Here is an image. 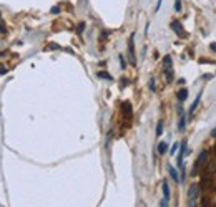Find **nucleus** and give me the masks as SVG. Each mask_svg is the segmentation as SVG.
Here are the masks:
<instances>
[{
    "label": "nucleus",
    "instance_id": "obj_8",
    "mask_svg": "<svg viewBox=\"0 0 216 207\" xmlns=\"http://www.w3.org/2000/svg\"><path fill=\"white\" fill-rule=\"evenodd\" d=\"M171 27H173V30H175L180 37H181V35H185V33H183V28H181V23H180V22H176V20H175V22H171Z\"/></svg>",
    "mask_w": 216,
    "mask_h": 207
},
{
    "label": "nucleus",
    "instance_id": "obj_23",
    "mask_svg": "<svg viewBox=\"0 0 216 207\" xmlns=\"http://www.w3.org/2000/svg\"><path fill=\"white\" fill-rule=\"evenodd\" d=\"M160 7H161V0H158V3H156V12L160 10Z\"/></svg>",
    "mask_w": 216,
    "mask_h": 207
},
{
    "label": "nucleus",
    "instance_id": "obj_1",
    "mask_svg": "<svg viewBox=\"0 0 216 207\" xmlns=\"http://www.w3.org/2000/svg\"><path fill=\"white\" fill-rule=\"evenodd\" d=\"M206 159H208V151H201L198 159H196V163H194V166H193V176L200 174V169L206 164Z\"/></svg>",
    "mask_w": 216,
    "mask_h": 207
},
{
    "label": "nucleus",
    "instance_id": "obj_4",
    "mask_svg": "<svg viewBox=\"0 0 216 207\" xmlns=\"http://www.w3.org/2000/svg\"><path fill=\"white\" fill-rule=\"evenodd\" d=\"M180 146H181V148H180V153H178V166L181 167V166H183V157H185L186 149H188V141L185 139V141H183Z\"/></svg>",
    "mask_w": 216,
    "mask_h": 207
},
{
    "label": "nucleus",
    "instance_id": "obj_11",
    "mask_svg": "<svg viewBox=\"0 0 216 207\" xmlns=\"http://www.w3.org/2000/svg\"><path fill=\"white\" fill-rule=\"evenodd\" d=\"M163 66H165V70L173 68V66H171V57H170V55H166V57L163 58Z\"/></svg>",
    "mask_w": 216,
    "mask_h": 207
},
{
    "label": "nucleus",
    "instance_id": "obj_3",
    "mask_svg": "<svg viewBox=\"0 0 216 207\" xmlns=\"http://www.w3.org/2000/svg\"><path fill=\"white\" fill-rule=\"evenodd\" d=\"M128 58H130V63L135 66L136 65V55H135V41H133V35L130 37V40H128Z\"/></svg>",
    "mask_w": 216,
    "mask_h": 207
},
{
    "label": "nucleus",
    "instance_id": "obj_18",
    "mask_svg": "<svg viewBox=\"0 0 216 207\" xmlns=\"http://www.w3.org/2000/svg\"><path fill=\"white\" fill-rule=\"evenodd\" d=\"M178 146H180V144H173V148L170 149V153H171V154H175V153H176V149H178Z\"/></svg>",
    "mask_w": 216,
    "mask_h": 207
},
{
    "label": "nucleus",
    "instance_id": "obj_25",
    "mask_svg": "<svg viewBox=\"0 0 216 207\" xmlns=\"http://www.w3.org/2000/svg\"><path fill=\"white\" fill-rule=\"evenodd\" d=\"M211 136H213V138H216V128L213 129V131H211Z\"/></svg>",
    "mask_w": 216,
    "mask_h": 207
},
{
    "label": "nucleus",
    "instance_id": "obj_22",
    "mask_svg": "<svg viewBox=\"0 0 216 207\" xmlns=\"http://www.w3.org/2000/svg\"><path fill=\"white\" fill-rule=\"evenodd\" d=\"M122 80H123V81H122V88H123V86L128 85V81H126V78H122Z\"/></svg>",
    "mask_w": 216,
    "mask_h": 207
},
{
    "label": "nucleus",
    "instance_id": "obj_16",
    "mask_svg": "<svg viewBox=\"0 0 216 207\" xmlns=\"http://www.w3.org/2000/svg\"><path fill=\"white\" fill-rule=\"evenodd\" d=\"M150 90H151V91L156 90V81H155V78H151V80H150Z\"/></svg>",
    "mask_w": 216,
    "mask_h": 207
},
{
    "label": "nucleus",
    "instance_id": "obj_12",
    "mask_svg": "<svg viewBox=\"0 0 216 207\" xmlns=\"http://www.w3.org/2000/svg\"><path fill=\"white\" fill-rule=\"evenodd\" d=\"M166 151H168V144H166L165 141H161L160 144H158V153H160V154H165Z\"/></svg>",
    "mask_w": 216,
    "mask_h": 207
},
{
    "label": "nucleus",
    "instance_id": "obj_9",
    "mask_svg": "<svg viewBox=\"0 0 216 207\" xmlns=\"http://www.w3.org/2000/svg\"><path fill=\"white\" fill-rule=\"evenodd\" d=\"M176 96H178V100L183 103V101H185L186 98H188V90H186V88H181V90L178 91V94H176Z\"/></svg>",
    "mask_w": 216,
    "mask_h": 207
},
{
    "label": "nucleus",
    "instance_id": "obj_10",
    "mask_svg": "<svg viewBox=\"0 0 216 207\" xmlns=\"http://www.w3.org/2000/svg\"><path fill=\"white\" fill-rule=\"evenodd\" d=\"M168 172H170V176H171V179H173V181H175V182H180L178 172H176V169H175L173 166H170V167H168Z\"/></svg>",
    "mask_w": 216,
    "mask_h": 207
},
{
    "label": "nucleus",
    "instance_id": "obj_13",
    "mask_svg": "<svg viewBox=\"0 0 216 207\" xmlns=\"http://www.w3.org/2000/svg\"><path fill=\"white\" fill-rule=\"evenodd\" d=\"M165 75H166V81L168 83H171L173 81V68H170V70H165Z\"/></svg>",
    "mask_w": 216,
    "mask_h": 207
},
{
    "label": "nucleus",
    "instance_id": "obj_5",
    "mask_svg": "<svg viewBox=\"0 0 216 207\" xmlns=\"http://www.w3.org/2000/svg\"><path fill=\"white\" fill-rule=\"evenodd\" d=\"M180 113V121H178V131L183 133L186 129V116H185V111H183V108H180L178 110Z\"/></svg>",
    "mask_w": 216,
    "mask_h": 207
},
{
    "label": "nucleus",
    "instance_id": "obj_7",
    "mask_svg": "<svg viewBox=\"0 0 216 207\" xmlns=\"http://www.w3.org/2000/svg\"><path fill=\"white\" fill-rule=\"evenodd\" d=\"M163 199L165 201H170V186H168V182H163Z\"/></svg>",
    "mask_w": 216,
    "mask_h": 207
},
{
    "label": "nucleus",
    "instance_id": "obj_2",
    "mask_svg": "<svg viewBox=\"0 0 216 207\" xmlns=\"http://www.w3.org/2000/svg\"><path fill=\"white\" fill-rule=\"evenodd\" d=\"M201 196V186L200 184H193L188 189V201H196Z\"/></svg>",
    "mask_w": 216,
    "mask_h": 207
},
{
    "label": "nucleus",
    "instance_id": "obj_6",
    "mask_svg": "<svg viewBox=\"0 0 216 207\" xmlns=\"http://www.w3.org/2000/svg\"><path fill=\"white\" fill-rule=\"evenodd\" d=\"M200 101H201V93H198V96H196V100L193 101V104H191V108H190V116H193L194 114V111H196V108H198V104H200Z\"/></svg>",
    "mask_w": 216,
    "mask_h": 207
},
{
    "label": "nucleus",
    "instance_id": "obj_21",
    "mask_svg": "<svg viewBox=\"0 0 216 207\" xmlns=\"http://www.w3.org/2000/svg\"><path fill=\"white\" fill-rule=\"evenodd\" d=\"M83 28H85V23H80V25H78V33H81Z\"/></svg>",
    "mask_w": 216,
    "mask_h": 207
},
{
    "label": "nucleus",
    "instance_id": "obj_19",
    "mask_svg": "<svg viewBox=\"0 0 216 207\" xmlns=\"http://www.w3.org/2000/svg\"><path fill=\"white\" fill-rule=\"evenodd\" d=\"M188 207H196V201H188Z\"/></svg>",
    "mask_w": 216,
    "mask_h": 207
},
{
    "label": "nucleus",
    "instance_id": "obj_27",
    "mask_svg": "<svg viewBox=\"0 0 216 207\" xmlns=\"http://www.w3.org/2000/svg\"><path fill=\"white\" fill-rule=\"evenodd\" d=\"M214 157H216V144H214Z\"/></svg>",
    "mask_w": 216,
    "mask_h": 207
},
{
    "label": "nucleus",
    "instance_id": "obj_17",
    "mask_svg": "<svg viewBox=\"0 0 216 207\" xmlns=\"http://www.w3.org/2000/svg\"><path fill=\"white\" fill-rule=\"evenodd\" d=\"M120 63H122V68H126V63H125V58H123V55H120Z\"/></svg>",
    "mask_w": 216,
    "mask_h": 207
},
{
    "label": "nucleus",
    "instance_id": "obj_14",
    "mask_svg": "<svg viewBox=\"0 0 216 207\" xmlns=\"http://www.w3.org/2000/svg\"><path fill=\"white\" fill-rule=\"evenodd\" d=\"M98 78H105V80H108V81H111V75L110 73H107V71H98Z\"/></svg>",
    "mask_w": 216,
    "mask_h": 207
},
{
    "label": "nucleus",
    "instance_id": "obj_26",
    "mask_svg": "<svg viewBox=\"0 0 216 207\" xmlns=\"http://www.w3.org/2000/svg\"><path fill=\"white\" fill-rule=\"evenodd\" d=\"M211 50H214V51H216V43H211Z\"/></svg>",
    "mask_w": 216,
    "mask_h": 207
},
{
    "label": "nucleus",
    "instance_id": "obj_20",
    "mask_svg": "<svg viewBox=\"0 0 216 207\" xmlns=\"http://www.w3.org/2000/svg\"><path fill=\"white\" fill-rule=\"evenodd\" d=\"M5 73H7V68H3V66L0 65V75H5Z\"/></svg>",
    "mask_w": 216,
    "mask_h": 207
},
{
    "label": "nucleus",
    "instance_id": "obj_15",
    "mask_svg": "<svg viewBox=\"0 0 216 207\" xmlns=\"http://www.w3.org/2000/svg\"><path fill=\"white\" fill-rule=\"evenodd\" d=\"M163 134V121H158L156 124V136H161Z\"/></svg>",
    "mask_w": 216,
    "mask_h": 207
},
{
    "label": "nucleus",
    "instance_id": "obj_24",
    "mask_svg": "<svg viewBox=\"0 0 216 207\" xmlns=\"http://www.w3.org/2000/svg\"><path fill=\"white\" fill-rule=\"evenodd\" d=\"M0 31H2V33L5 31V28H3V23H2V22H0Z\"/></svg>",
    "mask_w": 216,
    "mask_h": 207
}]
</instances>
